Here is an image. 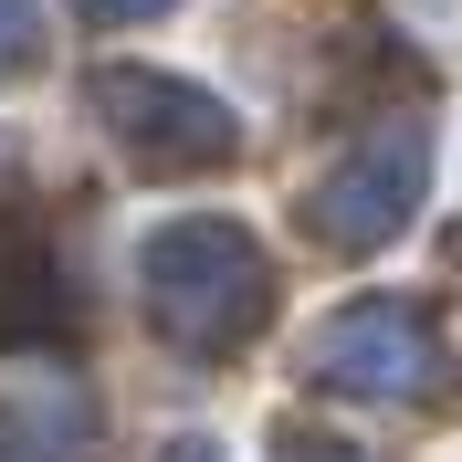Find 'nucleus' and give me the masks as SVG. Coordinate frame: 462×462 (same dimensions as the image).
I'll list each match as a JSON object with an SVG mask.
<instances>
[{"mask_svg": "<svg viewBox=\"0 0 462 462\" xmlns=\"http://www.w3.org/2000/svg\"><path fill=\"white\" fill-rule=\"evenodd\" d=\"M147 11H169V0H95V22H147Z\"/></svg>", "mask_w": 462, "mask_h": 462, "instance_id": "8", "label": "nucleus"}, {"mask_svg": "<svg viewBox=\"0 0 462 462\" xmlns=\"http://www.w3.org/2000/svg\"><path fill=\"white\" fill-rule=\"evenodd\" d=\"M95 431V410L63 389V378H32V389H0V462H74Z\"/></svg>", "mask_w": 462, "mask_h": 462, "instance_id": "6", "label": "nucleus"}, {"mask_svg": "<svg viewBox=\"0 0 462 462\" xmlns=\"http://www.w3.org/2000/svg\"><path fill=\"white\" fill-rule=\"evenodd\" d=\"M305 368H316L326 389H346V400H400V389H441L452 357H441V337H431L420 305L368 294V305H337V316L316 326Z\"/></svg>", "mask_w": 462, "mask_h": 462, "instance_id": "3", "label": "nucleus"}, {"mask_svg": "<svg viewBox=\"0 0 462 462\" xmlns=\"http://www.w3.org/2000/svg\"><path fill=\"white\" fill-rule=\"evenodd\" d=\"M63 273H53V242H42V221L32 210H0V346L22 337H53L63 326Z\"/></svg>", "mask_w": 462, "mask_h": 462, "instance_id": "5", "label": "nucleus"}, {"mask_svg": "<svg viewBox=\"0 0 462 462\" xmlns=\"http://www.w3.org/2000/svg\"><path fill=\"white\" fill-rule=\"evenodd\" d=\"M137 284H147V316L169 326L189 357H221L242 346L263 316H273V263L242 221L221 210H189V221H158L137 253Z\"/></svg>", "mask_w": 462, "mask_h": 462, "instance_id": "1", "label": "nucleus"}, {"mask_svg": "<svg viewBox=\"0 0 462 462\" xmlns=\"http://www.w3.org/2000/svg\"><path fill=\"white\" fill-rule=\"evenodd\" d=\"M169 462H221V452H210V441H179V452H169Z\"/></svg>", "mask_w": 462, "mask_h": 462, "instance_id": "9", "label": "nucleus"}, {"mask_svg": "<svg viewBox=\"0 0 462 462\" xmlns=\"http://www.w3.org/2000/svg\"><path fill=\"white\" fill-rule=\"evenodd\" d=\"M420 169H431V137H420V126H368V137L316 179V200H305L316 242H337V253H378V242L410 221V200H420Z\"/></svg>", "mask_w": 462, "mask_h": 462, "instance_id": "4", "label": "nucleus"}, {"mask_svg": "<svg viewBox=\"0 0 462 462\" xmlns=\"http://www.w3.org/2000/svg\"><path fill=\"white\" fill-rule=\"evenodd\" d=\"M42 63V0H0V85Z\"/></svg>", "mask_w": 462, "mask_h": 462, "instance_id": "7", "label": "nucleus"}, {"mask_svg": "<svg viewBox=\"0 0 462 462\" xmlns=\"http://www.w3.org/2000/svg\"><path fill=\"white\" fill-rule=\"evenodd\" d=\"M294 462H357V452H326V441H316V452H294Z\"/></svg>", "mask_w": 462, "mask_h": 462, "instance_id": "10", "label": "nucleus"}, {"mask_svg": "<svg viewBox=\"0 0 462 462\" xmlns=\"http://www.w3.org/2000/svg\"><path fill=\"white\" fill-rule=\"evenodd\" d=\"M95 116L116 126V147H126L147 179L221 169L231 147H242V126H231L221 95L179 85V74H147V63H106V74H95Z\"/></svg>", "mask_w": 462, "mask_h": 462, "instance_id": "2", "label": "nucleus"}]
</instances>
